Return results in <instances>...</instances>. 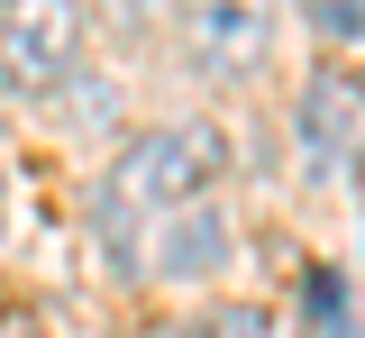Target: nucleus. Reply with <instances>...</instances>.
<instances>
[{
    "label": "nucleus",
    "mask_w": 365,
    "mask_h": 338,
    "mask_svg": "<svg viewBox=\"0 0 365 338\" xmlns=\"http://www.w3.org/2000/svg\"><path fill=\"white\" fill-rule=\"evenodd\" d=\"M220 165H228V146L220 128H146V138L119 146V165H110V193H101V229H119V220H137V210H192V201L220 183Z\"/></svg>",
    "instance_id": "nucleus-1"
},
{
    "label": "nucleus",
    "mask_w": 365,
    "mask_h": 338,
    "mask_svg": "<svg viewBox=\"0 0 365 338\" xmlns=\"http://www.w3.org/2000/svg\"><path fill=\"white\" fill-rule=\"evenodd\" d=\"M83 64V0H0V73L19 92H55Z\"/></svg>",
    "instance_id": "nucleus-2"
},
{
    "label": "nucleus",
    "mask_w": 365,
    "mask_h": 338,
    "mask_svg": "<svg viewBox=\"0 0 365 338\" xmlns=\"http://www.w3.org/2000/svg\"><path fill=\"white\" fill-rule=\"evenodd\" d=\"M182 46H192L201 73H220V83L256 73L265 46H274V0H192L182 9Z\"/></svg>",
    "instance_id": "nucleus-3"
},
{
    "label": "nucleus",
    "mask_w": 365,
    "mask_h": 338,
    "mask_svg": "<svg viewBox=\"0 0 365 338\" xmlns=\"http://www.w3.org/2000/svg\"><path fill=\"white\" fill-rule=\"evenodd\" d=\"M292 138H302V174H347L365 155V83L347 73H319L311 92H302V119H292Z\"/></svg>",
    "instance_id": "nucleus-4"
},
{
    "label": "nucleus",
    "mask_w": 365,
    "mask_h": 338,
    "mask_svg": "<svg viewBox=\"0 0 365 338\" xmlns=\"http://www.w3.org/2000/svg\"><path fill=\"white\" fill-rule=\"evenodd\" d=\"M220 265H228V220L210 210V201L155 220V256H146V275H165V284H201V275H220Z\"/></svg>",
    "instance_id": "nucleus-5"
},
{
    "label": "nucleus",
    "mask_w": 365,
    "mask_h": 338,
    "mask_svg": "<svg viewBox=\"0 0 365 338\" xmlns=\"http://www.w3.org/2000/svg\"><path fill=\"white\" fill-rule=\"evenodd\" d=\"M319 46H365V0H311Z\"/></svg>",
    "instance_id": "nucleus-6"
},
{
    "label": "nucleus",
    "mask_w": 365,
    "mask_h": 338,
    "mask_svg": "<svg viewBox=\"0 0 365 338\" xmlns=\"http://www.w3.org/2000/svg\"><path fill=\"white\" fill-rule=\"evenodd\" d=\"M101 9H110V28H119V37H155L182 0H101Z\"/></svg>",
    "instance_id": "nucleus-7"
},
{
    "label": "nucleus",
    "mask_w": 365,
    "mask_h": 338,
    "mask_svg": "<svg viewBox=\"0 0 365 338\" xmlns=\"http://www.w3.org/2000/svg\"><path fill=\"white\" fill-rule=\"evenodd\" d=\"M201 338H274V320H265V311H210Z\"/></svg>",
    "instance_id": "nucleus-8"
},
{
    "label": "nucleus",
    "mask_w": 365,
    "mask_h": 338,
    "mask_svg": "<svg viewBox=\"0 0 365 338\" xmlns=\"http://www.w3.org/2000/svg\"><path fill=\"white\" fill-rule=\"evenodd\" d=\"M356 165H365V155H356Z\"/></svg>",
    "instance_id": "nucleus-9"
}]
</instances>
